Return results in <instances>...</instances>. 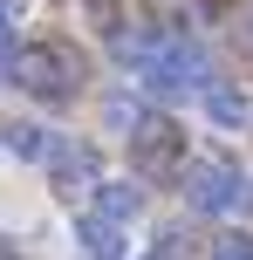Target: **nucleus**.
I'll use <instances>...</instances> for the list:
<instances>
[{
    "instance_id": "2",
    "label": "nucleus",
    "mask_w": 253,
    "mask_h": 260,
    "mask_svg": "<svg viewBox=\"0 0 253 260\" xmlns=\"http://www.w3.org/2000/svg\"><path fill=\"white\" fill-rule=\"evenodd\" d=\"M185 199L199 212H240L253 219V178L233 157H199V165H185Z\"/></svg>"
},
{
    "instance_id": "11",
    "label": "nucleus",
    "mask_w": 253,
    "mask_h": 260,
    "mask_svg": "<svg viewBox=\"0 0 253 260\" xmlns=\"http://www.w3.org/2000/svg\"><path fill=\"white\" fill-rule=\"evenodd\" d=\"M21 7H27V0H0V14H7V21H14V14H21Z\"/></svg>"
},
{
    "instance_id": "4",
    "label": "nucleus",
    "mask_w": 253,
    "mask_h": 260,
    "mask_svg": "<svg viewBox=\"0 0 253 260\" xmlns=\"http://www.w3.org/2000/svg\"><path fill=\"white\" fill-rule=\"evenodd\" d=\"M48 178H55V192H96L103 185V165H96V144H62L55 137V151H48Z\"/></svg>"
},
{
    "instance_id": "9",
    "label": "nucleus",
    "mask_w": 253,
    "mask_h": 260,
    "mask_svg": "<svg viewBox=\"0 0 253 260\" xmlns=\"http://www.w3.org/2000/svg\"><path fill=\"white\" fill-rule=\"evenodd\" d=\"M212 260H253V233L246 226H226V233L212 240Z\"/></svg>"
},
{
    "instance_id": "3",
    "label": "nucleus",
    "mask_w": 253,
    "mask_h": 260,
    "mask_svg": "<svg viewBox=\"0 0 253 260\" xmlns=\"http://www.w3.org/2000/svg\"><path fill=\"white\" fill-rule=\"evenodd\" d=\"M130 157L144 178H164V171H185V130L171 117H137L130 123Z\"/></svg>"
},
{
    "instance_id": "5",
    "label": "nucleus",
    "mask_w": 253,
    "mask_h": 260,
    "mask_svg": "<svg viewBox=\"0 0 253 260\" xmlns=\"http://www.w3.org/2000/svg\"><path fill=\"white\" fill-rule=\"evenodd\" d=\"M76 253L82 260H130V226L103 219V212H76Z\"/></svg>"
},
{
    "instance_id": "12",
    "label": "nucleus",
    "mask_w": 253,
    "mask_h": 260,
    "mask_svg": "<svg viewBox=\"0 0 253 260\" xmlns=\"http://www.w3.org/2000/svg\"><path fill=\"white\" fill-rule=\"evenodd\" d=\"M0 260H21V253H14V240H7V233H0Z\"/></svg>"
},
{
    "instance_id": "8",
    "label": "nucleus",
    "mask_w": 253,
    "mask_h": 260,
    "mask_svg": "<svg viewBox=\"0 0 253 260\" xmlns=\"http://www.w3.org/2000/svg\"><path fill=\"white\" fill-rule=\"evenodd\" d=\"M0 151H7V157H21V165H48L55 137H48L41 123H21V117H14V123H0Z\"/></svg>"
},
{
    "instance_id": "7",
    "label": "nucleus",
    "mask_w": 253,
    "mask_h": 260,
    "mask_svg": "<svg viewBox=\"0 0 253 260\" xmlns=\"http://www.w3.org/2000/svg\"><path fill=\"white\" fill-rule=\"evenodd\" d=\"M199 103H205V117H212L219 130H246V117H253L246 89H233V82H205V89H199Z\"/></svg>"
},
{
    "instance_id": "1",
    "label": "nucleus",
    "mask_w": 253,
    "mask_h": 260,
    "mask_svg": "<svg viewBox=\"0 0 253 260\" xmlns=\"http://www.w3.org/2000/svg\"><path fill=\"white\" fill-rule=\"evenodd\" d=\"M7 76L21 82L34 103H76L82 62L62 48V41H34V48H21V55H14V69H7Z\"/></svg>"
},
{
    "instance_id": "6",
    "label": "nucleus",
    "mask_w": 253,
    "mask_h": 260,
    "mask_svg": "<svg viewBox=\"0 0 253 260\" xmlns=\"http://www.w3.org/2000/svg\"><path fill=\"white\" fill-rule=\"evenodd\" d=\"M89 212H103V219L130 226L137 212H144V185H137V178H103V185H96V206H89Z\"/></svg>"
},
{
    "instance_id": "10",
    "label": "nucleus",
    "mask_w": 253,
    "mask_h": 260,
    "mask_svg": "<svg viewBox=\"0 0 253 260\" xmlns=\"http://www.w3.org/2000/svg\"><path fill=\"white\" fill-rule=\"evenodd\" d=\"M14 55H21V41H14V21L0 14V69H14Z\"/></svg>"
}]
</instances>
